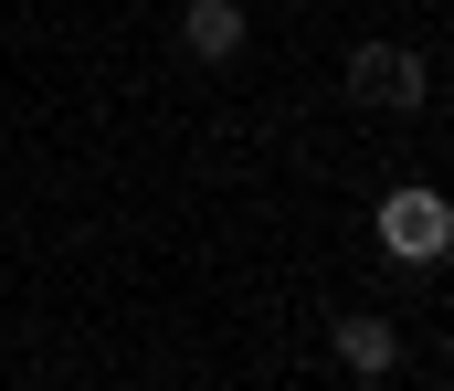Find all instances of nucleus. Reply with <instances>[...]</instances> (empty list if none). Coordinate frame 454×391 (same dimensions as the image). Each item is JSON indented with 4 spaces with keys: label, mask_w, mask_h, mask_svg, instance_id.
<instances>
[{
    "label": "nucleus",
    "mask_w": 454,
    "mask_h": 391,
    "mask_svg": "<svg viewBox=\"0 0 454 391\" xmlns=\"http://www.w3.org/2000/svg\"><path fill=\"white\" fill-rule=\"evenodd\" d=\"M380 244H391L402 264H444V254H454V201H444V191H423V180L391 191V201H380Z\"/></svg>",
    "instance_id": "obj_1"
},
{
    "label": "nucleus",
    "mask_w": 454,
    "mask_h": 391,
    "mask_svg": "<svg viewBox=\"0 0 454 391\" xmlns=\"http://www.w3.org/2000/svg\"><path fill=\"white\" fill-rule=\"evenodd\" d=\"M348 96H359V106H423V53L359 43V53H348Z\"/></svg>",
    "instance_id": "obj_2"
},
{
    "label": "nucleus",
    "mask_w": 454,
    "mask_h": 391,
    "mask_svg": "<svg viewBox=\"0 0 454 391\" xmlns=\"http://www.w3.org/2000/svg\"><path fill=\"white\" fill-rule=\"evenodd\" d=\"M339 371L391 381V371H402V328H391V317H370V307H348V317H339Z\"/></svg>",
    "instance_id": "obj_3"
},
{
    "label": "nucleus",
    "mask_w": 454,
    "mask_h": 391,
    "mask_svg": "<svg viewBox=\"0 0 454 391\" xmlns=\"http://www.w3.org/2000/svg\"><path fill=\"white\" fill-rule=\"evenodd\" d=\"M180 43H191L201 64H232V53H243V0H191Z\"/></svg>",
    "instance_id": "obj_4"
}]
</instances>
